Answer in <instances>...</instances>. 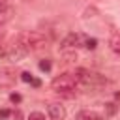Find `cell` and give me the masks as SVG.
<instances>
[{"instance_id":"6da1fadb","label":"cell","mask_w":120,"mask_h":120,"mask_svg":"<svg viewBox=\"0 0 120 120\" xmlns=\"http://www.w3.org/2000/svg\"><path fill=\"white\" fill-rule=\"evenodd\" d=\"M73 77H75L77 86L86 88V90H99V88H103V86L109 84V81H107L103 75H99V73H96V71H90V69H84V68L75 69Z\"/></svg>"},{"instance_id":"7a4b0ae2","label":"cell","mask_w":120,"mask_h":120,"mask_svg":"<svg viewBox=\"0 0 120 120\" xmlns=\"http://www.w3.org/2000/svg\"><path fill=\"white\" fill-rule=\"evenodd\" d=\"M17 39L24 45V49L30 52V51H39L43 47H47V38L39 32H22L17 36Z\"/></svg>"},{"instance_id":"3957f363","label":"cell","mask_w":120,"mask_h":120,"mask_svg":"<svg viewBox=\"0 0 120 120\" xmlns=\"http://www.w3.org/2000/svg\"><path fill=\"white\" fill-rule=\"evenodd\" d=\"M26 54H28V51L24 49V45H22L17 38L0 49V56H2V58H8V60H11V62H19V60H22Z\"/></svg>"},{"instance_id":"277c9868","label":"cell","mask_w":120,"mask_h":120,"mask_svg":"<svg viewBox=\"0 0 120 120\" xmlns=\"http://www.w3.org/2000/svg\"><path fill=\"white\" fill-rule=\"evenodd\" d=\"M51 88H52L56 94H62V92H75L77 82H75L73 73H62V75H58L56 79H52Z\"/></svg>"},{"instance_id":"5b68a950","label":"cell","mask_w":120,"mask_h":120,"mask_svg":"<svg viewBox=\"0 0 120 120\" xmlns=\"http://www.w3.org/2000/svg\"><path fill=\"white\" fill-rule=\"evenodd\" d=\"M84 38H86V36H82V34H79V32H71V34H68V36L62 39L60 49H77V47H81V45L84 43Z\"/></svg>"},{"instance_id":"8992f818","label":"cell","mask_w":120,"mask_h":120,"mask_svg":"<svg viewBox=\"0 0 120 120\" xmlns=\"http://www.w3.org/2000/svg\"><path fill=\"white\" fill-rule=\"evenodd\" d=\"M47 112H49V120H64L66 118V109L60 103H49Z\"/></svg>"},{"instance_id":"52a82bcc","label":"cell","mask_w":120,"mask_h":120,"mask_svg":"<svg viewBox=\"0 0 120 120\" xmlns=\"http://www.w3.org/2000/svg\"><path fill=\"white\" fill-rule=\"evenodd\" d=\"M13 13H15V9H13L11 4H8V2H0V26H4L6 22H9L11 17H13Z\"/></svg>"},{"instance_id":"ba28073f","label":"cell","mask_w":120,"mask_h":120,"mask_svg":"<svg viewBox=\"0 0 120 120\" xmlns=\"http://www.w3.org/2000/svg\"><path fill=\"white\" fill-rule=\"evenodd\" d=\"M75 120H103V116H101L99 112H96V111L84 109V111H79V112H77Z\"/></svg>"},{"instance_id":"9c48e42d","label":"cell","mask_w":120,"mask_h":120,"mask_svg":"<svg viewBox=\"0 0 120 120\" xmlns=\"http://www.w3.org/2000/svg\"><path fill=\"white\" fill-rule=\"evenodd\" d=\"M109 49H111L114 54H120V36H118V34L111 36V39H109Z\"/></svg>"},{"instance_id":"30bf717a","label":"cell","mask_w":120,"mask_h":120,"mask_svg":"<svg viewBox=\"0 0 120 120\" xmlns=\"http://www.w3.org/2000/svg\"><path fill=\"white\" fill-rule=\"evenodd\" d=\"M21 79H22L24 82L34 84V86H39V81H38V79H34V77H32V73H28V71H22V73H21Z\"/></svg>"},{"instance_id":"8fae6325","label":"cell","mask_w":120,"mask_h":120,"mask_svg":"<svg viewBox=\"0 0 120 120\" xmlns=\"http://www.w3.org/2000/svg\"><path fill=\"white\" fill-rule=\"evenodd\" d=\"M96 45H98V39H96V38H84V43H82V47H86V49L94 51V49H96Z\"/></svg>"},{"instance_id":"7c38bea8","label":"cell","mask_w":120,"mask_h":120,"mask_svg":"<svg viewBox=\"0 0 120 120\" xmlns=\"http://www.w3.org/2000/svg\"><path fill=\"white\" fill-rule=\"evenodd\" d=\"M114 112H116V105L114 103H105V118L112 116Z\"/></svg>"},{"instance_id":"4fadbf2b","label":"cell","mask_w":120,"mask_h":120,"mask_svg":"<svg viewBox=\"0 0 120 120\" xmlns=\"http://www.w3.org/2000/svg\"><path fill=\"white\" fill-rule=\"evenodd\" d=\"M28 120H45V114L39 112V111H32V112L28 114Z\"/></svg>"},{"instance_id":"5bb4252c","label":"cell","mask_w":120,"mask_h":120,"mask_svg":"<svg viewBox=\"0 0 120 120\" xmlns=\"http://www.w3.org/2000/svg\"><path fill=\"white\" fill-rule=\"evenodd\" d=\"M73 60H77V52H75V51L64 52V62H73Z\"/></svg>"},{"instance_id":"9a60e30c","label":"cell","mask_w":120,"mask_h":120,"mask_svg":"<svg viewBox=\"0 0 120 120\" xmlns=\"http://www.w3.org/2000/svg\"><path fill=\"white\" fill-rule=\"evenodd\" d=\"M39 69H41V71H49V69H51V60H49V58L41 60V62H39Z\"/></svg>"},{"instance_id":"2e32d148","label":"cell","mask_w":120,"mask_h":120,"mask_svg":"<svg viewBox=\"0 0 120 120\" xmlns=\"http://www.w3.org/2000/svg\"><path fill=\"white\" fill-rule=\"evenodd\" d=\"M9 99H11L13 103H19V101H21V96H19V94H11V96H9Z\"/></svg>"},{"instance_id":"e0dca14e","label":"cell","mask_w":120,"mask_h":120,"mask_svg":"<svg viewBox=\"0 0 120 120\" xmlns=\"http://www.w3.org/2000/svg\"><path fill=\"white\" fill-rule=\"evenodd\" d=\"M6 116H9V111H8V109L0 111V118H6Z\"/></svg>"}]
</instances>
